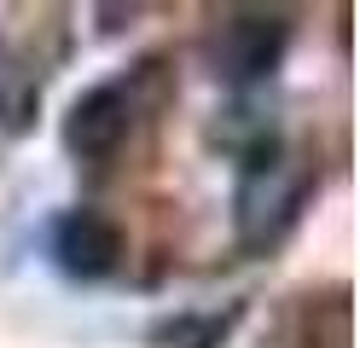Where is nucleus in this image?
Masks as SVG:
<instances>
[{"label":"nucleus","mask_w":360,"mask_h":348,"mask_svg":"<svg viewBox=\"0 0 360 348\" xmlns=\"http://www.w3.org/2000/svg\"><path fill=\"white\" fill-rule=\"evenodd\" d=\"M122 226L105 215V209H64L53 221V262L58 273L82 278V285H94V278H110L122 267Z\"/></svg>","instance_id":"nucleus-4"},{"label":"nucleus","mask_w":360,"mask_h":348,"mask_svg":"<svg viewBox=\"0 0 360 348\" xmlns=\"http://www.w3.org/2000/svg\"><path fill=\"white\" fill-rule=\"evenodd\" d=\"M238 157H244L238 162V244L244 250H274L297 226L320 174L302 157H290L279 134H262L256 146H238Z\"/></svg>","instance_id":"nucleus-1"},{"label":"nucleus","mask_w":360,"mask_h":348,"mask_svg":"<svg viewBox=\"0 0 360 348\" xmlns=\"http://www.w3.org/2000/svg\"><path fill=\"white\" fill-rule=\"evenodd\" d=\"M290 46V18L285 12H227L221 30L210 35V64L227 87L267 82Z\"/></svg>","instance_id":"nucleus-3"},{"label":"nucleus","mask_w":360,"mask_h":348,"mask_svg":"<svg viewBox=\"0 0 360 348\" xmlns=\"http://www.w3.org/2000/svg\"><path fill=\"white\" fill-rule=\"evenodd\" d=\"M163 99H169V82H163V64L157 58L140 64V70H128V76H117V82L87 87L70 105V116H64V151L82 157V162L117 157L128 146V134L140 128V116L151 105H163Z\"/></svg>","instance_id":"nucleus-2"},{"label":"nucleus","mask_w":360,"mask_h":348,"mask_svg":"<svg viewBox=\"0 0 360 348\" xmlns=\"http://www.w3.org/2000/svg\"><path fill=\"white\" fill-rule=\"evenodd\" d=\"M35 110H41L35 76L6 53V46H0V128H6V134H24V128L35 122Z\"/></svg>","instance_id":"nucleus-6"},{"label":"nucleus","mask_w":360,"mask_h":348,"mask_svg":"<svg viewBox=\"0 0 360 348\" xmlns=\"http://www.w3.org/2000/svg\"><path fill=\"white\" fill-rule=\"evenodd\" d=\"M233 325H238V308H227V314H174V319L151 325V342L157 348H221Z\"/></svg>","instance_id":"nucleus-5"}]
</instances>
